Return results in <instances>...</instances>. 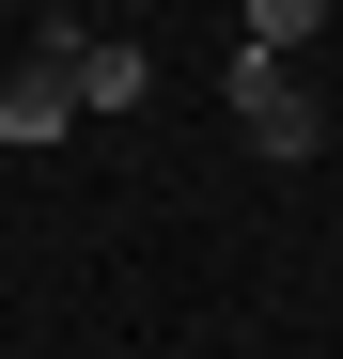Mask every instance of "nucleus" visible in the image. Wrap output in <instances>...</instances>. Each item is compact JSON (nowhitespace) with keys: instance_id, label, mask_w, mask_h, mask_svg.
<instances>
[{"instance_id":"obj_4","label":"nucleus","mask_w":343,"mask_h":359,"mask_svg":"<svg viewBox=\"0 0 343 359\" xmlns=\"http://www.w3.org/2000/svg\"><path fill=\"white\" fill-rule=\"evenodd\" d=\"M312 32H328V0H250V63H297Z\"/></svg>"},{"instance_id":"obj_2","label":"nucleus","mask_w":343,"mask_h":359,"mask_svg":"<svg viewBox=\"0 0 343 359\" xmlns=\"http://www.w3.org/2000/svg\"><path fill=\"white\" fill-rule=\"evenodd\" d=\"M234 126H250V156H312L328 109L297 94V63H234Z\"/></svg>"},{"instance_id":"obj_3","label":"nucleus","mask_w":343,"mask_h":359,"mask_svg":"<svg viewBox=\"0 0 343 359\" xmlns=\"http://www.w3.org/2000/svg\"><path fill=\"white\" fill-rule=\"evenodd\" d=\"M141 94H156L141 47H125V32H78V109H141Z\"/></svg>"},{"instance_id":"obj_1","label":"nucleus","mask_w":343,"mask_h":359,"mask_svg":"<svg viewBox=\"0 0 343 359\" xmlns=\"http://www.w3.org/2000/svg\"><path fill=\"white\" fill-rule=\"evenodd\" d=\"M78 126V32H47L16 79H0V141H63Z\"/></svg>"}]
</instances>
